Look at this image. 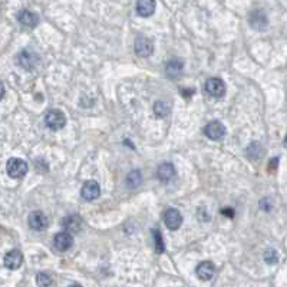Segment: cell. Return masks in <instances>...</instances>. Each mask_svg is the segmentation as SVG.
Wrapping results in <instances>:
<instances>
[{"label": "cell", "instance_id": "1", "mask_svg": "<svg viewBox=\"0 0 287 287\" xmlns=\"http://www.w3.org/2000/svg\"><path fill=\"white\" fill-rule=\"evenodd\" d=\"M44 122H46V127L50 128L52 131H59L66 125V116L62 110H52L46 113Z\"/></svg>", "mask_w": 287, "mask_h": 287}, {"label": "cell", "instance_id": "2", "mask_svg": "<svg viewBox=\"0 0 287 287\" xmlns=\"http://www.w3.org/2000/svg\"><path fill=\"white\" fill-rule=\"evenodd\" d=\"M6 171H7L9 177L16 178V179L23 178L27 174V164L21 158H12L7 161Z\"/></svg>", "mask_w": 287, "mask_h": 287}, {"label": "cell", "instance_id": "3", "mask_svg": "<svg viewBox=\"0 0 287 287\" xmlns=\"http://www.w3.org/2000/svg\"><path fill=\"white\" fill-rule=\"evenodd\" d=\"M18 64L19 66L26 69V70H32L38 66L39 64V56L35 53V52H30V50H22L19 55H18Z\"/></svg>", "mask_w": 287, "mask_h": 287}, {"label": "cell", "instance_id": "4", "mask_svg": "<svg viewBox=\"0 0 287 287\" xmlns=\"http://www.w3.org/2000/svg\"><path fill=\"white\" fill-rule=\"evenodd\" d=\"M204 133H205L207 138H210L213 141H219L227 133V130H225V127L221 124L220 121H213V122L205 125Z\"/></svg>", "mask_w": 287, "mask_h": 287}, {"label": "cell", "instance_id": "5", "mask_svg": "<svg viewBox=\"0 0 287 287\" xmlns=\"http://www.w3.org/2000/svg\"><path fill=\"white\" fill-rule=\"evenodd\" d=\"M205 92L214 98H221L225 93V84L220 78H210L205 82Z\"/></svg>", "mask_w": 287, "mask_h": 287}, {"label": "cell", "instance_id": "6", "mask_svg": "<svg viewBox=\"0 0 287 287\" xmlns=\"http://www.w3.org/2000/svg\"><path fill=\"white\" fill-rule=\"evenodd\" d=\"M135 52H136L138 56L147 58V56H150L154 52V44L148 38L139 36V38L135 39Z\"/></svg>", "mask_w": 287, "mask_h": 287}, {"label": "cell", "instance_id": "7", "mask_svg": "<svg viewBox=\"0 0 287 287\" xmlns=\"http://www.w3.org/2000/svg\"><path fill=\"white\" fill-rule=\"evenodd\" d=\"M101 194V187L96 181L90 179V181H87L82 187V191H81V196L82 199H87V201H93L99 197Z\"/></svg>", "mask_w": 287, "mask_h": 287}, {"label": "cell", "instance_id": "8", "mask_svg": "<svg viewBox=\"0 0 287 287\" xmlns=\"http://www.w3.org/2000/svg\"><path fill=\"white\" fill-rule=\"evenodd\" d=\"M164 221H165V225L170 230H178L179 225L182 224V216L176 208H168L164 213Z\"/></svg>", "mask_w": 287, "mask_h": 287}, {"label": "cell", "instance_id": "9", "mask_svg": "<svg viewBox=\"0 0 287 287\" xmlns=\"http://www.w3.org/2000/svg\"><path fill=\"white\" fill-rule=\"evenodd\" d=\"M27 221H29L30 228L32 230H36V231H42V230H44L47 227V224H49L47 217L44 216L42 211H33V213H30L29 220Z\"/></svg>", "mask_w": 287, "mask_h": 287}, {"label": "cell", "instance_id": "10", "mask_svg": "<svg viewBox=\"0 0 287 287\" xmlns=\"http://www.w3.org/2000/svg\"><path fill=\"white\" fill-rule=\"evenodd\" d=\"M72 244H73V239L67 231L58 233L53 239V245L58 251H67L72 247Z\"/></svg>", "mask_w": 287, "mask_h": 287}, {"label": "cell", "instance_id": "11", "mask_svg": "<svg viewBox=\"0 0 287 287\" xmlns=\"http://www.w3.org/2000/svg\"><path fill=\"white\" fill-rule=\"evenodd\" d=\"M248 22L250 26L256 30H265V26L268 24L267 21V16L265 15L263 10H254L250 13V18H248Z\"/></svg>", "mask_w": 287, "mask_h": 287}, {"label": "cell", "instance_id": "12", "mask_svg": "<svg viewBox=\"0 0 287 287\" xmlns=\"http://www.w3.org/2000/svg\"><path fill=\"white\" fill-rule=\"evenodd\" d=\"M23 263V254L19 250H10L4 256V265L9 270H18Z\"/></svg>", "mask_w": 287, "mask_h": 287}, {"label": "cell", "instance_id": "13", "mask_svg": "<svg viewBox=\"0 0 287 287\" xmlns=\"http://www.w3.org/2000/svg\"><path fill=\"white\" fill-rule=\"evenodd\" d=\"M196 273H197L199 279L204 280V282H208V280H211V279L214 277V274H216V267H214V265H213L211 262H202V263H199V265H197Z\"/></svg>", "mask_w": 287, "mask_h": 287}, {"label": "cell", "instance_id": "14", "mask_svg": "<svg viewBox=\"0 0 287 287\" xmlns=\"http://www.w3.org/2000/svg\"><path fill=\"white\" fill-rule=\"evenodd\" d=\"M156 176H158V178H159L162 182H170L173 178L176 177V168H174V165L170 164V162L161 164V165L158 167Z\"/></svg>", "mask_w": 287, "mask_h": 287}, {"label": "cell", "instance_id": "15", "mask_svg": "<svg viewBox=\"0 0 287 287\" xmlns=\"http://www.w3.org/2000/svg\"><path fill=\"white\" fill-rule=\"evenodd\" d=\"M155 12V0H138L136 13L142 18H150Z\"/></svg>", "mask_w": 287, "mask_h": 287}, {"label": "cell", "instance_id": "16", "mask_svg": "<svg viewBox=\"0 0 287 287\" xmlns=\"http://www.w3.org/2000/svg\"><path fill=\"white\" fill-rule=\"evenodd\" d=\"M62 225H64V228L66 230L67 233H78L81 230V227H82V220H81L79 216L72 214V216H69L66 219H64Z\"/></svg>", "mask_w": 287, "mask_h": 287}, {"label": "cell", "instance_id": "17", "mask_svg": "<svg viewBox=\"0 0 287 287\" xmlns=\"http://www.w3.org/2000/svg\"><path fill=\"white\" fill-rule=\"evenodd\" d=\"M18 21L24 27H35L38 24V22H39L38 16L33 12H30V10H22L18 15Z\"/></svg>", "mask_w": 287, "mask_h": 287}, {"label": "cell", "instance_id": "18", "mask_svg": "<svg viewBox=\"0 0 287 287\" xmlns=\"http://www.w3.org/2000/svg\"><path fill=\"white\" fill-rule=\"evenodd\" d=\"M182 69H184V64L179 61V59H173L167 64L165 70H167V75L170 78H178L181 73H182Z\"/></svg>", "mask_w": 287, "mask_h": 287}, {"label": "cell", "instance_id": "19", "mask_svg": "<svg viewBox=\"0 0 287 287\" xmlns=\"http://www.w3.org/2000/svg\"><path fill=\"white\" fill-rule=\"evenodd\" d=\"M141 179H142V176H141V173L139 171H131L130 174H128V177H127V185L130 187V188H136L139 184H141Z\"/></svg>", "mask_w": 287, "mask_h": 287}, {"label": "cell", "instance_id": "20", "mask_svg": "<svg viewBox=\"0 0 287 287\" xmlns=\"http://www.w3.org/2000/svg\"><path fill=\"white\" fill-rule=\"evenodd\" d=\"M247 154L250 158H253V159H259V158H262V155H263V148H262V145L259 144V142H253V144H250V147L247 148Z\"/></svg>", "mask_w": 287, "mask_h": 287}, {"label": "cell", "instance_id": "21", "mask_svg": "<svg viewBox=\"0 0 287 287\" xmlns=\"http://www.w3.org/2000/svg\"><path fill=\"white\" fill-rule=\"evenodd\" d=\"M153 236H154V243H155V251L158 254H162L165 251V245H164V240H162V236L158 230L153 231Z\"/></svg>", "mask_w": 287, "mask_h": 287}, {"label": "cell", "instance_id": "22", "mask_svg": "<svg viewBox=\"0 0 287 287\" xmlns=\"http://www.w3.org/2000/svg\"><path fill=\"white\" fill-rule=\"evenodd\" d=\"M265 262L267 265H276L279 262V254L274 248H267L265 251Z\"/></svg>", "mask_w": 287, "mask_h": 287}, {"label": "cell", "instance_id": "23", "mask_svg": "<svg viewBox=\"0 0 287 287\" xmlns=\"http://www.w3.org/2000/svg\"><path fill=\"white\" fill-rule=\"evenodd\" d=\"M36 283L39 287H50L52 285V277L47 273H39L36 276Z\"/></svg>", "mask_w": 287, "mask_h": 287}, {"label": "cell", "instance_id": "24", "mask_svg": "<svg viewBox=\"0 0 287 287\" xmlns=\"http://www.w3.org/2000/svg\"><path fill=\"white\" fill-rule=\"evenodd\" d=\"M155 113L158 115V116H164V115H167L168 113V110H170V107H168V104H165V102H156L155 104Z\"/></svg>", "mask_w": 287, "mask_h": 287}, {"label": "cell", "instance_id": "25", "mask_svg": "<svg viewBox=\"0 0 287 287\" xmlns=\"http://www.w3.org/2000/svg\"><path fill=\"white\" fill-rule=\"evenodd\" d=\"M277 164H279V158H273V159L270 161V164H268V171H270V173H274L276 168H277Z\"/></svg>", "mask_w": 287, "mask_h": 287}, {"label": "cell", "instance_id": "26", "mask_svg": "<svg viewBox=\"0 0 287 287\" xmlns=\"http://www.w3.org/2000/svg\"><path fill=\"white\" fill-rule=\"evenodd\" d=\"M181 95H182L185 99H188V98H191V96L194 95V89H181Z\"/></svg>", "mask_w": 287, "mask_h": 287}, {"label": "cell", "instance_id": "27", "mask_svg": "<svg viewBox=\"0 0 287 287\" xmlns=\"http://www.w3.org/2000/svg\"><path fill=\"white\" fill-rule=\"evenodd\" d=\"M221 214H224V216L228 217V219H233V217H234V210H233V208H222V210H221Z\"/></svg>", "mask_w": 287, "mask_h": 287}, {"label": "cell", "instance_id": "28", "mask_svg": "<svg viewBox=\"0 0 287 287\" xmlns=\"http://www.w3.org/2000/svg\"><path fill=\"white\" fill-rule=\"evenodd\" d=\"M3 96H4V85L0 82V101L3 99Z\"/></svg>", "mask_w": 287, "mask_h": 287}, {"label": "cell", "instance_id": "29", "mask_svg": "<svg viewBox=\"0 0 287 287\" xmlns=\"http://www.w3.org/2000/svg\"><path fill=\"white\" fill-rule=\"evenodd\" d=\"M285 147L287 148V135H286V138H285Z\"/></svg>", "mask_w": 287, "mask_h": 287}, {"label": "cell", "instance_id": "30", "mask_svg": "<svg viewBox=\"0 0 287 287\" xmlns=\"http://www.w3.org/2000/svg\"><path fill=\"white\" fill-rule=\"evenodd\" d=\"M69 287H81V286H79V285H70Z\"/></svg>", "mask_w": 287, "mask_h": 287}]
</instances>
